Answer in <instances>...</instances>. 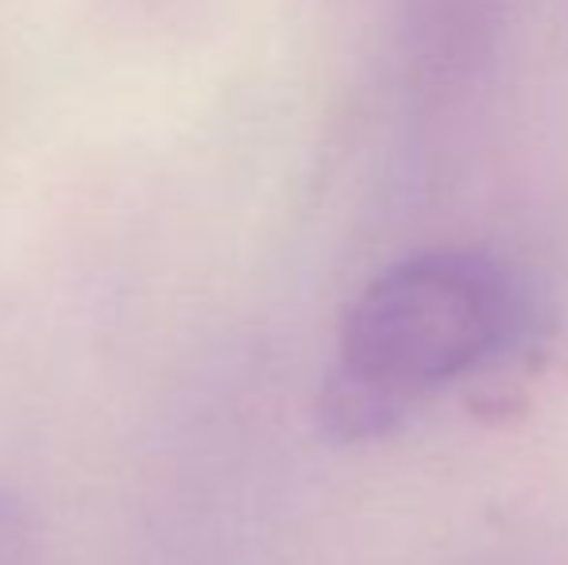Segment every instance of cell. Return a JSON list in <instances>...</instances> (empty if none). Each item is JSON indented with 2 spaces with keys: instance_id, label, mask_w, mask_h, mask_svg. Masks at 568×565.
<instances>
[{
  "instance_id": "obj_1",
  "label": "cell",
  "mask_w": 568,
  "mask_h": 565,
  "mask_svg": "<svg viewBox=\"0 0 568 565\" xmlns=\"http://www.w3.org/2000/svg\"><path fill=\"white\" fill-rule=\"evenodd\" d=\"M530 302L507 268L476 252H429L375 275L344 310L337 361L317 395L337 442L395 434L442 387L515 349Z\"/></svg>"
}]
</instances>
